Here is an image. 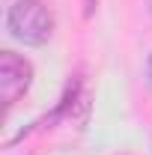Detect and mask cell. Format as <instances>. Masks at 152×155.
<instances>
[{
	"instance_id": "cell-1",
	"label": "cell",
	"mask_w": 152,
	"mask_h": 155,
	"mask_svg": "<svg viewBox=\"0 0 152 155\" xmlns=\"http://www.w3.org/2000/svg\"><path fill=\"white\" fill-rule=\"evenodd\" d=\"M9 33L24 45H45L54 36V12L42 0H15L9 6Z\"/></svg>"
},
{
	"instance_id": "cell-2",
	"label": "cell",
	"mask_w": 152,
	"mask_h": 155,
	"mask_svg": "<svg viewBox=\"0 0 152 155\" xmlns=\"http://www.w3.org/2000/svg\"><path fill=\"white\" fill-rule=\"evenodd\" d=\"M33 84V66L30 60L18 57L15 51H3L0 54V98L3 104H15Z\"/></svg>"
},
{
	"instance_id": "cell-3",
	"label": "cell",
	"mask_w": 152,
	"mask_h": 155,
	"mask_svg": "<svg viewBox=\"0 0 152 155\" xmlns=\"http://www.w3.org/2000/svg\"><path fill=\"white\" fill-rule=\"evenodd\" d=\"M146 75H149V87H152V54H149V60H146Z\"/></svg>"
}]
</instances>
